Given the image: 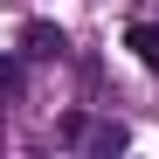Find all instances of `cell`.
I'll use <instances>...</instances> for the list:
<instances>
[{
  "mask_svg": "<svg viewBox=\"0 0 159 159\" xmlns=\"http://www.w3.org/2000/svg\"><path fill=\"white\" fill-rule=\"evenodd\" d=\"M62 139H69L76 152H90V159H111V152H125V145H131V131H125V125H111V118L69 111V118H62Z\"/></svg>",
  "mask_w": 159,
  "mask_h": 159,
  "instance_id": "obj_1",
  "label": "cell"
},
{
  "mask_svg": "<svg viewBox=\"0 0 159 159\" xmlns=\"http://www.w3.org/2000/svg\"><path fill=\"white\" fill-rule=\"evenodd\" d=\"M62 28H56V21H28V28H21V56H35V62H56L62 56Z\"/></svg>",
  "mask_w": 159,
  "mask_h": 159,
  "instance_id": "obj_2",
  "label": "cell"
},
{
  "mask_svg": "<svg viewBox=\"0 0 159 159\" xmlns=\"http://www.w3.org/2000/svg\"><path fill=\"white\" fill-rule=\"evenodd\" d=\"M125 48H131L145 69H159V21H131V28H125Z\"/></svg>",
  "mask_w": 159,
  "mask_h": 159,
  "instance_id": "obj_3",
  "label": "cell"
}]
</instances>
